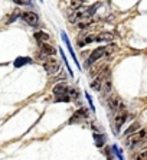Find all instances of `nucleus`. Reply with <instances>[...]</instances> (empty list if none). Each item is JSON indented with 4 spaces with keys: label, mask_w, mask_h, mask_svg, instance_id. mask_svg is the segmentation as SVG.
Listing matches in <instances>:
<instances>
[{
    "label": "nucleus",
    "mask_w": 147,
    "mask_h": 160,
    "mask_svg": "<svg viewBox=\"0 0 147 160\" xmlns=\"http://www.w3.org/2000/svg\"><path fill=\"white\" fill-rule=\"evenodd\" d=\"M91 88L99 91L101 94L107 95L111 91V77H110V69L104 68L97 74V78L91 82Z\"/></svg>",
    "instance_id": "f257e3e1"
},
{
    "label": "nucleus",
    "mask_w": 147,
    "mask_h": 160,
    "mask_svg": "<svg viewBox=\"0 0 147 160\" xmlns=\"http://www.w3.org/2000/svg\"><path fill=\"white\" fill-rule=\"evenodd\" d=\"M94 41H95V35L88 33V35H84V36L78 38V39H77V45L82 48V46H85V45L91 43V42H94Z\"/></svg>",
    "instance_id": "9d476101"
},
{
    "label": "nucleus",
    "mask_w": 147,
    "mask_h": 160,
    "mask_svg": "<svg viewBox=\"0 0 147 160\" xmlns=\"http://www.w3.org/2000/svg\"><path fill=\"white\" fill-rule=\"evenodd\" d=\"M94 142H95V146L97 147H101V146H104V142H105V137L104 136H101V134H94Z\"/></svg>",
    "instance_id": "dca6fc26"
},
{
    "label": "nucleus",
    "mask_w": 147,
    "mask_h": 160,
    "mask_svg": "<svg viewBox=\"0 0 147 160\" xmlns=\"http://www.w3.org/2000/svg\"><path fill=\"white\" fill-rule=\"evenodd\" d=\"M32 62V59L30 58H18V59L15 61V67L19 68V67H23V65H26V63H30Z\"/></svg>",
    "instance_id": "4468645a"
},
{
    "label": "nucleus",
    "mask_w": 147,
    "mask_h": 160,
    "mask_svg": "<svg viewBox=\"0 0 147 160\" xmlns=\"http://www.w3.org/2000/svg\"><path fill=\"white\" fill-rule=\"evenodd\" d=\"M108 108L115 114V112L120 111L121 108H124V105H123L121 100H120L117 95H111V97L108 98Z\"/></svg>",
    "instance_id": "423d86ee"
},
{
    "label": "nucleus",
    "mask_w": 147,
    "mask_h": 160,
    "mask_svg": "<svg viewBox=\"0 0 147 160\" xmlns=\"http://www.w3.org/2000/svg\"><path fill=\"white\" fill-rule=\"evenodd\" d=\"M39 48H41V53L43 56H53L55 55V48L51 45V42H43V43H39Z\"/></svg>",
    "instance_id": "6e6552de"
},
{
    "label": "nucleus",
    "mask_w": 147,
    "mask_h": 160,
    "mask_svg": "<svg viewBox=\"0 0 147 160\" xmlns=\"http://www.w3.org/2000/svg\"><path fill=\"white\" fill-rule=\"evenodd\" d=\"M85 0H71V4H72V8H79L84 4Z\"/></svg>",
    "instance_id": "6ab92c4d"
},
{
    "label": "nucleus",
    "mask_w": 147,
    "mask_h": 160,
    "mask_svg": "<svg viewBox=\"0 0 147 160\" xmlns=\"http://www.w3.org/2000/svg\"><path fill=\"white\" fill-rule=\"evenodd\" d=\"M125 120H127V111H125L124 108H121L120 111L115 112L114 118H113V121H111V127L114 128V133H115V134L120 133V130H121L123 124L125 123Z\"/></svg>",
    "instance_id": "7ed1b4c3"
},
{
    "label": "nucleus",
    "mask_w": 147,
    "mask_h": 160,
    "mask_svg": "<svg viewBox=\"0 0 147 160\" xmlns=\"http://www.w3.org/2000/svg\"><path fill=\"white\" fill-rule=\"evenodd\" d=\"M43 68L49 75H53L55 72L59 71V62L56 59H53V58H49L48 61L43 62Z\"/></svg>",
    "instance_id": "39448f33"
},
{
    "label": "nucleus",
    "mask_w": 147,
    "mask_h": 160,
    "mask_svg": "<svg viewBox=\"0 0 147 160\" xmlns=\"http://www.w3.org/2000/svg\"><path fill=\"white\" fill-rule=\"evenodd\" d=\"M117 51V46L115 45H107V46H101V48H97L92 51V53L89 55V58L87 59V67H91L92 63H95L97 61H101L103 58L111 55V53Z\"/></svg>",
    "instance_id": "f03ea898"
},
{
    "label": "nucleus",
    "mask_w": 147,
    "mask_h": 160,
    "mask_svg": "<svg viewBox=\"0 0 147 160\" xmlns=\"http://www.w3.org/2000/svg\"><path fill=\"white\" fill-rule=\"evenodd\" d=\"M41 2H43V0H41Z\"/></svg>",
    "instance_id": "4be33fe9"
},
{
    "label": "nucleus",
    "mask_w": 147,
    "mask_h": 160,
    "mask_svg": "<svg viewBox=\"0 0 147 160\" xmlns=\"http://www.w3.org/2000/svg\"><path fill=\"white\" fill-rule=\"evenodd\" d=\"M85 97H87V100H88V102H89L91 111H95V107H94V104H92V100H91V97H89V92H85Z\"/></svg>",
    "instance_id": "aec40b11"
},
{
    "label": "nucleus",
    "mask_w": 147,
    "mask_h": 160,
    "mask_svg": "<svg viewBox=\"0 0 147 160\" xmlns=\"http://www.w3.org/2000/svg\"><path fill=\"white\" fill-rule=\"evenodd\" d=\"M111 150H113V152L115 153V157H117V159H124V156H123V153H121V150L118 149L117 146H113V147H111Z\"/></svg>",
    "instance_id": "a211bd4d"
},
{
    "label": "nucleus",
    "mask_w": 147,
    "mask_h": 160,
    "mask_svg": "<svg viewBox=\"0 0 147 160\" xmlns=\"http://www.w3.org/2000/svg\"><path fill=\"white\" fill-rule=\"evenodd\" d=\"M87 117H88V110H87V108H79V110L69 118V124L81 123L82 120H87Z\"/></svg>",
    "instance_id": "0eeeda50"
},
{
    "label": "nucleus",
    "mask_w": 147,
    "mask_h": 160,
    "mask_svg": "<svg viewBox=\"0 0 147 160\" xmlns=\"http://www.w3.org/2000/svg\"><path fill=\"white\" fill-rule=\"evenodd\" d=\"M53 94L55 95H61V94H68V91H69V87L66 85V84H58V85L53 87Z\"/></svg>",
    "instance_id": "9b49d317"
},
{
    "label": "nucleus",
    "mask_w": 147,
    "mask_h": 160,
    "mask_svg": "<svg viewBox=\"0 0 147 160\" xmlns=\"http://www.w3.org/2000/svg\"><path fill=\"white\" fill-rule=\"evenodd\" d=\"M139 128H140V124H139V123H133V124H131V127H129V128H127V130L124 131V134L127 136V137H129V136H131L133 133H136V131L139 130Z\"/></svg>",
    "instance_id": "2eb2a0df"
},
{
    "label": "nucleus",
    "mask_w": 147,
    "mask_h": 160,
    "mask_svg": "<svg viewBox=\"0 0 147 160\" xmlns=\"http://www.w3.org/2000/svg\"><path fill=\"white\" fill-rule=\"evenodd\" d=\"M20 18L25 20L29 26H38L39 25V16L35 13V12H23Z\"/></svg>",
    "instance_id": "20e7f679"
},
{
    "label": "nucleus",
    "mask_w": 147,
    "mask_h": 160,
    "mask_svg": "<svg viewBox=\"0 0 147 160\" xmlns=\"http://www.w3.org/2000/svg\"><path fill=\"white\" fill-rule=\"evenodd\" d=\"M61 38H62L63 43L66 45V48H68V51H69V53H71V56H72V59H74V62H75V65H77V67L79 68V63H78V58H77V55H75V52H74L72 46H71V42H69V39H68V36H66L65 32H61Z\"/></svg>",
    "instance_id": "1a4fd4ad"
},
{
    "label": "nucleus",
    "mask_w": 147,
    "mask_h": 160,
    "mask_svg": "<svg viewBox=\"0 0 147 160\" xmlns=\"http://www.w3.org/2000/svg\"><path fill=\"white\" fill-rule=\"evenodd\" d=\"M137 159L139 160H146L147 159V150L146 152H143V153H140L139 156H137Z\"/></svg>",
    "instance_id": "412c9836"
},
{
    "label": "nucleus",
    "mask_w": 147,
    "mask_h": 160,
    "mask_svg": "<svg viewBox=\"0 0 147 160\" xmlns=\"http://www.w3.org/2000/svg\"><path fill=\"white\" fill-rule=\"evenodd\" d=\"M114 39V36H113V33H110V32H103V33H99L95 36V41L97 42H110Z\"/></svg>",
    "instance_id": "f8f14e48"
},
{
    "label": "nucleus",
    "mask_w": 147,
    "mask_h": 160,
    "mask_svg": "<svg viewBox=\"0 0 147 160\" xmlns=\"http://www.w3.org/2000/svg\"><path fill=\"white\" fill-rule=\"evenodd\" d=\"M35 39L38 41V43H43V42H51V36L48 33H45V32H36L35 33Z\"/></svg>",
    "instance_id": "ddd939ff"
},
{
    "label": "nucleus",
    "mask_w": 147,
    "mask_h": 160,
    "mask_svg": "<svg viewBox=\"0 0 147 160\" xmlns=\"http://www.w3.org/2000/svg\"><path fill=\"white\" fill-rule=\"evenodd\" d=\"M16 4H20V6H33L32 0H13Z\"/></svg>",
    "instance_id": "f3484780"
}]
</instances>
